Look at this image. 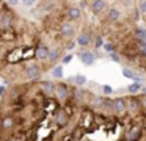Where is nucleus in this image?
Instances as JSON below:
<instances>
[{"instance_id":"nucleus-11","label":"nucleus","mask_w":146,"mask_h":141,"mask_svg":"<svg viewBox=\"0 0 146 141\" xmlns=\"http://www.w3.org/2000/svg\"><path fill=\"white\" fill-rule=\"evenodd\" d=\"M5 2V0H0V5H2V3H3Z\"/></svg>"},{"instance_id":"nucleus-4","label":"nucleus","mask_w":146,"mask_h":141,"mask_svg":"<svg viewBox=\"0 0 146 141\" xmlns=\"http://www.w3.org/2000/svg\"><path fill=\"white\" fill-rule=\"evenodd\" d=\"M101 36L127 69L146 75V0H135L126 17L102 31Z\"/></svg>"},{"instance_id":"nucleus-8","label":"nucleus","mask_w":146,"mask_h":141,"mask_svg":"<svg viewBox=\"0 0 146 141\" xmlns=\"http://www.w3.org/2000/svg\"><path fill=\"white\" fill-rule=\"evenodd\" d=\"M127 89H129V93H130V94H137L140 89H141V85H140V83H133V85H130V86L127 88Z\"/></svg>"},{"instance_id":"nucleus-3","label":"nucleus","mask_w":146,"mask_h":141,"mask_svg":"<svg viewBox=\"0 0 146 141\" xmlns=\"http://www.w3.org/2000/svg\"><path fill=\"white\" fill-rule=\"evenodd\" d=\"M32 16L42 33L66 52L76 47L80 34L99 36L79 0H38Z\"/></svg>"},{"instance_id":"nucleus-2","label":"nucleus","mask_w":146,"mask_h":141,"mask_svg":"<svg viewBox=\"0 0 146 141\" xmlns=\"http://www.w3.org/2000/svg\"><path fill=\"white\" fill-rule=\"evenodd\" d=\"M64 55L33 19L7 2L0 5V78L7 83L41 80Z\"/></svg>"},{"instance_id":"nucleus-7","label":"nucleus","mask_w":146,"mask_h":141,"mask_svg":"<svg viewBox=\"0 0 146 141\" xmlns=\"http://www.w3.org/2000/svg\"><path fill=\"white\" fill-rule=\"evenodd\" d=\"M72 80H74L72 83L76 85V86H82V85L86 81V78L83 77V75H76V77H72Z\"/></svg>"},{"instance_id":"nucleus-1","label":"nucleus","mask_w":146,"mask_h":141,"mask_svg":"<svg viewBox=\"0 0 146 141\" xmlns=\"http://www.w3.org/2000/svg\"><path fill=\"white\" fill-rule=\"evenodd\" d=\"M0 141H146V93L110 97L72 81L10 83Z\"/></svg>"},{"instance_id":"nucleus-6","label":"nucleus","mask_w":146,"mask_h":141,"mask_svg":"<svg viewBox=\"0 0 146 141\" xmlns=\"http://www.w3.org/2000/svg\"><path fill=\"white\" fill-rule=\"evenodd\" d=\"M50 72H52V75H54L55 80H60V78L63 77V69H61V66H55Z\"/></svg>"},{"instance_id":"nucleus-5","label":"nucleus","mask_w":146,"mask_h":141,"mask_svg":"<svg viewBox=\"0 0 146 141\" xmlns=\"http://www.w3.org/2000/svg\"><path fill=\"white\" fill-rule=\"evenodd\" d=\"M79 58L82 60L83 64L91 66L93 63H94V58H96V56L93 55V52H90V50H80V52H79Z\"/></svg>"},{"instance_id":"nucleus-9","label":"nucleus","mask_w":146,"mask_h":141,"mask_svg":"<svg viewBox=\"0 0 146 141\" xmlns=\"http://www.w3.org/2000/svg\"><path fill=\"white\" fill-rule=\"evenodd\" d=\"M102 91L105 93V96H110V94L113 93V89H111L110 86H107V85H105V86H102Z\"/></svg>"},{"instance_id":"nucleus-10","label":"nucleus","mask_w":146,"mask_h":141,"mask_svg":"<svg viewBox=\"0 0 146 141\" xmlns=\"http://www.w3.org/2000/svg\"><path fill=\"white\" fill-rule=\"evenodd\" d=\"M71 60H72V55H64V56H63V60H61V61H63V63H69Z\"/></svg>"}]
</instances>
